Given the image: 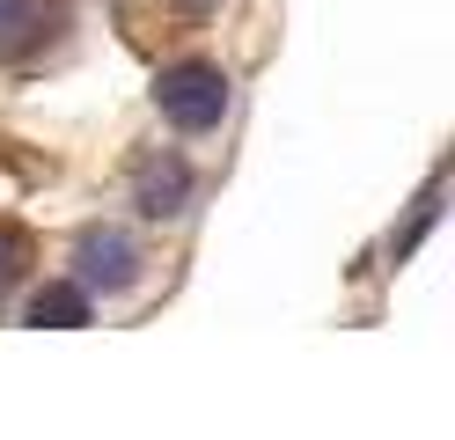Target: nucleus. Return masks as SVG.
<instances>
[{
	"instance_id": "nucleus-7",
	"label": "nucleus",
	"mask_w": 455,
	"mask_h": 440,
	"mask_svg": "<svg viewBox=\"0 0 455 440\" xmlns=\"http://www.w3.org/2000/svg\"><path fill=\"white\" fill-rule=\"evenodd\" d=\"M177 8H184V15H206V8H213V0H177Z\"/></svg>"
},
{
	"instance_id": "nucleus-2",
	"label": "nucleus",
	"mask_w": 455,
	"mask_h": 440,
	"mask_svg": "<svg viewBox=\"0 0 455 440\" xmlns=\"http://www.w3.org/2000/svg\"><path fill=\"white\" fill-rule=\"evenodd\" d=\"M67 37V0H0V67H22Z\"/></svg>"
},
{
	"instance_id": "nucleus-4",
	"label": "nucleus",
	"mask_w": 455,
	"mask_h": 440,
	"mask_svg": "<svg viewBox=\"0 0 455 440\" xmlns=\"http://www.w3.org/2000/svg\"><path fill=\"white\" fill-rule=\"evenodd\" d=\"M184 198H191V169L184 162H148L140 169V205H148L155 220H177Z\"/></svg>"
},
{
	"instance_id": "nucleus-1",
	"label": "nucleus",
	"mask_w": 455,
	"mask_h": 440,
	"mask_svg": "<svg viewBox=\"0 0 455 440\" xmlns=\"http://www.w3.org/2000/svg\"><path fill=\"white\" fill-rule=\"evenodd\" d=\"M155 103H162V117L177 132H213L228 117V74L206 67V59H184V67H169L155 81Z\"/></svg>"
},
{
	"instance_id": "nucleus-3",
	"label": "nucleus",
	"mask_w": 455,
	"mask_h": 440,
	"mask_svg": "<svg viewBox=\"0 0 455 440\" xmlns=\"http://www.w3.org/2000/svg\"><path fill=\"white\" fill-rule=\"evenodd\" d=\"M81 279L89 286H103V293H118V286H132L140 279V257H132V243L125 235H89V243H81Z\"/></svg>"
},
{
	"instance_id": "nucleus-5",
	"label": "nucleus",
	"mask_w": 455,
	"mask_h": 440,
	"mask_svg": "<svg viewBox=\"0 0 455 440\" xmlns=\"http://www.w3.org/2000/svg\"><path fill=\"white\" fill-rule=\"evenodd\" d=\"M22 264H30V243H22L15 228H0V301L15 293V279H22Z\"/></svg>"
},
{
	"instance_id": "nucleus-6",
	"label": "nucleus",
	"mask_w": 455,
	"mask_h": 440,
	"mask_svg": "<svg viewBox=\"0 0 455 440\" xmlns=\"http://www.w3.org/2000/svg\"><path fill=\"white\" fill-rule=\"evenodd\" d=\"M44 316H60V323H81V316H89V301H81V293H44V301H37V323Z\"/></svg>"
}]
</instances>
